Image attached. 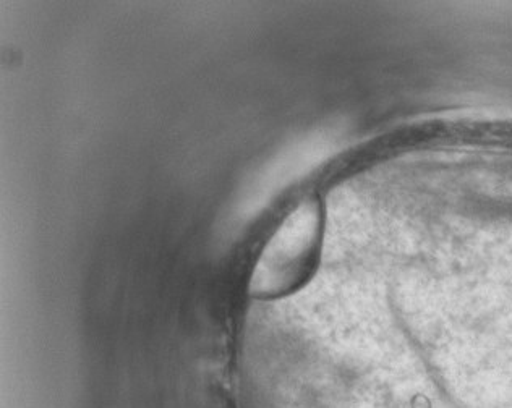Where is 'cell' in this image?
Returning a JSON list of instances; mask_svg holds the SVG:
<instances>
[{"mask_svg": "<svg viewBox=\"0 0 512 408\" xmlns=\"http://www.w3.org/2000/svg\"><path fill=\"white\" fill-rule=\"evenodd\" d=\"M321 222L320 203L313 198L303 200L282 221L256 261L248 287L253 297L278 298L302 285L320 250Z\"/></svg>", "mask_w": 512, "mask_h": 408, "instance_id": "1", "label": "cell"}]
</instances>
